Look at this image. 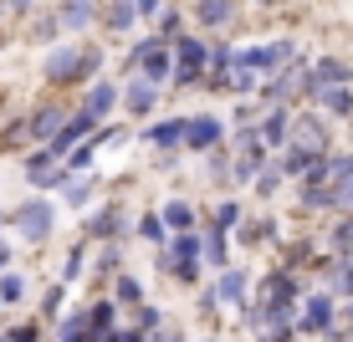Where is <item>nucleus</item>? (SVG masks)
<instances>
[{
  "label": "nucleus",
  "instance_id": "nucleus-47",
  "mask_svg": "<svg viewBox=\"0 0 353 342\" xmlns=\"http://www.w3.org/2000/svg\"><path fill=\"white\" fill-rule=\"evenodd\" d=\"M0 342H41V327L21 322V327H10V332H0Z\"/></svg>",
  "mask_w": 353,
  "mask_h": 342
},
{
  "label": "nucleus",
  "instance_id": "nucleus-60",
  "mask_svg": "<svg viewBox=\"0 0 353 342\" xmlns=\"http://www.w3.org/2000/svg\"><path fill=\"white\" fill-rule=\"evenodd\" d=\"M256 6H276V0H256Z\"/></svg>",
  "mask_w": 353,
  "mask_h": 342
},
{
  "label": "nucleus",
  "instance_id": "nucleus-17",
  "mask_svg": "<svg viewBox=\"0 0 353 342\" xmlns=\"http://www.w3.org/2000/svg\"><path fill=\"white\" fill-rule=\"evenodd\" d=\"M174 67L179 72H194V77H205V67H210V41H205L200 31H185L174 41Z\"/></svg>",
  "mask_w": 353,
  "mask_h": 342
},
{
  "label": "nucleus",
  "instance_id": "nucleus-40",
  "mask_svg": "<svg viewBox=\"0 0 353 342\" xmlns=\"http://www.w3.org/2000/svg\"><path fill=\"white\" fill-rule=\"evenodd\" d=\"M62 301H67V286L52 281V286L41 291V317H46V322H62Z\"/></svg>",
  "mask_w": 353,
  "mask_h": 342
},
{
  "label": "nucleus",
  "instance_id": "nucleus-22",
  "mask_svg": "<svg viewBox=\"0 0 353 342\" xmlns=\"http://www.w3.org/2000/svg\"><path fill=\"white\" fill-rule=\"evenodd\" d=\"M97 189H103V174H67V184L57 194H62L67 210H88V204L97 200Z\"/></svg>",
  "mask_w": 353,
  "mask_h": 342
},
{
  "label": "nucleus",
  "instance_id": "nucleus-57",
  "mask_svg": "<svg viewBox=\"0 0 353 342\" xmlns=\"http://www.w3.org/2000/svg\"><path fill=\"white\" fill-rule=\"evenodd\" d=\"M343 327H348V342H353V301L343 307Z\"/></svg>",
  "mask_w": 353,
  "mask_h": 342
},
{
  "label": "nucleus",
  "instance_id": "nucleus-19",
  "mask_svg": "<svg viewBox=\"0 0 353 342\" xmlns=\"http://www.w3.org/2000/svg\"><path fill=\"white\" fill-rule=\"evenodd\" d=\"M97 0H62L57 6V21H62V36H82V31H92L97 26Z\"/></svg>",
  "mask_w": 353,
  "mask_h": 342
},
{
  "label": "nucleus",
  "instance_id": "nucleus-38",
  "mask_svg": "<svg viewBox=\"0 0 353 342\" xmlns=\"http://www.w3.org/2000/svg\"><path fill=\"white\" fill-rule=\"evenodd\" d=\"M118 271H123V246H97L92 276H118Z\"/></svg>",
  "mask_w": 353,
  "mask_h": 342
},
{
  "label": "nucleus",
  "instance_id": "nucleus-5",
  "mask_svg": "<svg viewBox=\"0 0 353 342\" xmlns=\"http://www.w3.org/2000/svg\"><path fill=\"white\" fill-rule=\"evenodd\" d=\"M338 312H343V301L333 297V291H307V297L297 301V337H327L338 327Z\"/></svg>",
  "mask_w": 353,
  "mask_h": 342
},
{
  "label": "nucleus",
  "instance_id": "nucleus-10",
  "mask_svg": "<svg viewBox=\"0 0 353 342\" xmlns=\"http://www.w3.org/2000/svg\"><path fill=\"white\" fill-rule=\"evenodd\" d=\"M323 87H353V62L348 56H318L312 72H307V87H302V103L312 107V97Z\"/></svg>",
  "mask_w": 353,
  "mask_h": 342
},
{
  "label": "nucleus",
  "instance_id": "nucleus-12",
  "mask_svg": "<svg viewBox=\"0 0 353 342\" xmlns=\"http://www.w3.org/2000/svg\"><path fill=\"white\" fill-rule=\"evenodd\" d=\"M67 118H72L67 103H41V107H31V113H26V138H31V149H46V143L62 133Z\"/></svg>",
  "mask_w": 353,
  "mask_h": 342
},
{
  "label": "nucleus",
  "instance_id": "nucleus-8",
  "mask_svg": "<svg viewBox=\"0 0 353 342\" xmlns=\"http://www.w3.org/2000/svg\"><path fill=\"white\" fill-rule=\"evenodd\" d=\"M230 138V128H225V118H215V113H185V153H215L221 143Z\"/></svg>",
  "mask_w": 353,
  "mask_h": 342
},
{
  "label": "nucleus",
  "instance_id": "nucleus-30",
  "mask_svg": "<svg viewBox=\"0 0 353 342\" xmlns=\"http://www.w3.org/2000/svg\"><path fill=\"white\" fill-rule=\"evenodd\" d=\"M185 21H190V10H179V6H164L159 16H154V36H159V41H169V46H174L179 36L190 31Z\"/></svg>",
  "mask_w": 353,
  "mask_h": 342
},
{
  "label": "nucleus",
  "instance_id": "nucleus-7",
  "mask_svg": "<svg viewBox=\"0 0 353 342\" xmlns=\"http://www.w3.org/2000/svg\"><path fill=\"white\" fill-rule=\"evenodd\" d=\"M21 179H26L31 194H57L67 184V169L57 164L46 149H26V153H21Z\"/></svg>",
  "mask_w": 353,
  "mask_h": 342
},
{
  "label": "nucleus",
  "instance_id": "nucleus-55",
  "mask_svg": "<svg viewBox=\"0 0 353 342\" xmlns=\"http://www.w3.org/2000/svg\"><path fill=\"white\" fill-rule=\"evenodd\" d=\"M149 342H185V337H174L169 327H159V332H149Z\"/></svg>",
  "mask_w": 353,
  "mask_h": 342
},
{
  "label": "nucleus",
  "instance_id": "nucleus-61",
  "mask_svg": "<svg viewBox=\"0 0 353 342\" xmlns=\"http://www.w3.org/2000/svg\"><path fill=\"white\" fill-rule=\"evenodd\" d=\"M97 6H103V0H97Z\"/></svg>",
  "mask_w": 353,
  "mask_h": 342
},
{
  "label": "nucleus",
  "instance_id": "nucleus-27",
  "mask_svg": "<svg viewBox=\"0 0 353 342\" xmlns=\"http://www.w3.org/2000/svg\"><path fill=\"white\" fill-rule=\"evenodd\" d=\"M26 41L46 46V52H52L57 41H62V21H57V10H36V21L26 26Z\"/></svg>",
  "mask_w": 353,
  "mask_h": 342
},
{
  "label": "nucleus",
  "instance_id": "nucleus-9",
  "mask_svg": "<svg viewBox=\"0 0 353 342\" xmlns=\"http://www.w3.org/2000/svg\"><path fill=\"white\" fill-rule=\"evenodd\" d=\"M118 103H123V82L118 77H97L88 92H82V103H77V113H88L97 128L103 123H113V113H118Z\"/></svg>",
  "mask_w": 353,
  "mask_h": 342
},
{
  "label": "nucleus",
  "instance_id": "nucleus-32",
  "mask_svg": "<svg viewBox=\"0 0 353 342\" xmlns=\"http://www.w3.org/2000/svg\"><path fill=\"white\" fill-rule=\"evenodd\" d=\"M169 261H200L205 266V235L200 230H190V235H169Z\"/></svg>",
  "mask_w": 353,
  "mask_h": 342
},
{
  "label": "nucleus",
  "instance_id": "nucleus-49",
  "mask_svg": "<svg viewBox=\"0 0 353 342\" xmlns=\"http://www.w3.org/2000/svg\"><path fill=\"white\" fill-rule=\"evenodd\" d=\"M169 6V0H133V10H139V21H154L159 10Z\"/></svg>",
  "mask_w": 353,
  "mask_h": 342
},
{
  "label": "nucleus",
  "instance_id": "nucleus-54",
  "mask_svg": "<svg viewBox=\"0 0 353 342\" xmlns=\"http://www.w3.org/2000/svg\"><path fill=\"white\" fill-rule=\"evenodd\" d=\"M154 164L164 169V174H174V164H179V153H154Z\"/></svg>",
  "mask_w": 353,
  "mask_h": 342
},
{
  "label": "nucleus",
  "instance_id": "nucleus-35",
  "mask_svg": "<svg viewBox=\"0 0 353 342\" xmlns=\"http://www.w3.org/2000/svg\"><path fill=\"white\" fill-rule=\"evenodd\" d=\"M82 276H88V240H77V246L62 255V271H57V281H62V286H72V281H82Z\"/></svg>",
  "mask_w": 353,
  "mask_h": 342
},
{
  "label": "nucleus",
  "instance_id": "nucleus-20",
  "mask_svg": "<svg viewBox=\"0 0 353 342\" xmlns=\"http://www.w3.org/2000/svg\"><path fill=\"white\" fill-rule=\"evenodd\" d=\"M323 271V291H333L338 301H353V261H338V255H323L312 261Z\"/></svg>",
  "mask_w": 353,
  "mask_h": 342
},
{
  "label": "nucleus",
  "instance_id": "nucleus-53",
  "mask_svg": "<svg viewBox=\"0 0 353 342\" xmlns=\"http://www.w3.org/2000/svg\"><path fill=\"white\" fill-rule=\"evenodd\" d=\"M10 261H16V250H10V240H0V276L10 271Z\"/></svg>",
  "mask_w": 353,
  "mask_h": 342
},
{
  "label": "nucleus",
  "instance_id": "nucleus-3",
  "mask_svg": "<svg viewBox=\"0 0 353 342\" xmlns=\"http://www.w3.org/2000/svg\"><path fill=\"white\" fill-rule=\"evenodd\" d=\"M128 235H133V215L123 200H103L82 220V240H92V246H123Z\"/></svg>",
  "mask_w": 353,
  "mask_h": 342
},
{
  "label": "nucleus",
  "instance_id": "nucleus-37",
  "mask_svg": "<svg viewBox=\"0 0 353 342\" xmlns=\"http://www.w3.org/2000/svg\"><path fill=\"white\" fill-rule=\"evenodd\" d=\"M26 276H21V271H6V276H0V307H16V301H26Z\"/></svg>",
  "mask_w": 353,
  "mask_h": 342
},
{
  "label": "nucleus",
  "instance_id": "nucleus-26",
  "mask_svg": "<svg viewBox=\"0 0 353 342\" xmlns=\"http://www.w3.org/2000/svg\"><path fill=\"white\" fill-rule=\"evenodd\" d=\"M205 225H210V230H221V235H236V230L246 225V204H241V200H230V194H225V200L210 210V220H205Z\"/></svg>",
  "mask_w": 353,
  "mask_h": 342
},
{
  "label": "nucleus",
  "instance_id": "nucleus-42",
  "mask_svg": "<svg viewBox=\"0 0 353 342\" xmlns=\"http://www.w3.org/2000/svg\"><path fill=\"white\" fill-rule=\"evenodd\" d=\"M128 138H133V133H128V123H103V128L92 133V143H97V149H123Z\"/></svg>",
  "mask_w": 353,
  "mask_h": 342
},
{
  "label": "nucleus",
  "instance_id": "nucleus-23",
  "mask_svg": "<svg viewBox=\"0 0 353 342\" xmlns=\"http://www.w3.org/2000/svg\"><path fill=\"white\" fill-rule=\"evenodd\" d=\"M113 327H123V322H118L113 297H92L88 301V332H92V342H108V337H113Z\"/></svg>",
  "mask_w": 353,
  "mask_h": 342
},
{
  "label": "nucleus",
  "instance_id": "nucleus-16",
  "mask_svg": "<svg viewBox=\"0 0 353 342\" xmlns=\"http://www.w3.org/2000/svg\"><path fill=\"white\" fill-rule=\"evenodd\" d=\"M256 133H261V149L276 158V153L292 143V107H272V113H261Z\"/></svg>",
  "mask_w": 353,
  "mask_h": 342
},
{
  "label": "nucleus",
  "instance_id": "nucleus-34",
  "mask_svg": "<svg viewBox=\"0 0 353 342\" xmlns=\"http://www.w3.org/2000/svg\"><path fill=\"white\" fill-rule=\"evenodd\" d=\"M327 255L353 261V215H343V220H333V225H327Z\"/></svg>",
  "mask_w": 353,
  "mask_h": 342
},
{
  "label": "nucleus",
  "instance_id": "nucleus-31",
  "mask_svg": "<svg viewBox=\"0 0 353 342\" xmlns=\"http://www.w3.org/2000/svg\"><path fill=\"white\" fill-rule=\"evenodd\" d=\"M282 184H287V174H282V164H276V158H266V164L256 169V179H251L256 200H276V194H282Z\"/></svg>",
  "mask_w": 353,
  "mask_h": 342
},
{
  "label": "nucleus",
  "instance_id": "nucleus-41",
  "mask_svg": "<svg viewBox=\"0 0 353 342\" xmlns=\"http://www.w3.org/2000/svg\"><path fill=\"white\" fill-rule=\"evenodd\" d=\"M225 92H236V97H246V103H251V97H256L261 92V77H256V72H230V82H225Z\"/></svg>",
  "mask_w": 353,
  "mask_h": 342
},
{
  "label": "nucleus",
  "instance_id": "nucleus-1",
  "mask_svg": "<svg viewBox=\"0 0 353 342\" xmlns=\"http://www.w3.org/2000/svg\"><path fill=\"white\" fill-rule=\"evenodd\" d=\"M108 67V52L92 41H57L52 52L41 56V77L46 87H92Z\"/></svg>",
  "mask_w": 353,
  "mask_h": 342
},
{
  "label": "nucleus",
  "instance_id": "nucleus-15",
  "mask_svg": "<svg viewBox=\"0 0 353 342\" xmlns=\"http://www.w3.org/2000/svg\"><path fill=\"white\" fill-rule=\"evenodd\" d=\"M143 143H149L154 153H179L185 149V113H174V118H154V123H143L139 133Z\"/></svg>",
  "mask_w": 353,
  "mask_h": 342
},
{
  "label": "nucleus",
  "instance_id": "nucleus-33",
  "mask_svg": "<svg viewBox=\"0 0 353 342\" xmlns=\"http://www.w3.org/2000/svg\"><path fill=\"white\" fill-rule=\"evenodd\" d=\"M139 301H149V297H143V281L128 276V271H118V276H113V307H118V312H123V307L133 312Z\"/></svg>",
  "mask_w": 353,
  "mask_h": 342
},
{
  "label": "nucleus",
  "instance_id": "nucleus-43",
  "mask_svg": "<svg viewBox=\"0 0 353 342\" xmlns=\"http://www.w3.org/2000/svg\"><path fill=\"white\" fill-rule=\"evenodd\" d=\"M205 174H210L215 184H230V149H225V143L215 153H205Z\"/></svg>",
  "mask_w": 353,
  "mask_h": 342
},
{
  "label": "nucleus",
  "instance_id": "nucleus-45",
  "mask_svg": "<svg viewBox=\"0 0 353 342\" xmlns=\"http://www.w3.org/2000/svg\"><path fill=\"white\" fill-rule=\"evenodd\" d=\"M353 179V153H327V184Z\"/></svg>",
  "mask_w": 353,
  "mask_h": 342
},
{
  "label": "nucleus",
  "instance_id": "nucleus-56",
  "mask_svg": "<svg viewBox=\"0 0 353 342\" xmlns=\"http://www.w3.org/2000/svg\"><path fill=\"white\" fill-rule=\"evenodd\" d=\"M6 230H10V210L0 204V240H6Z\"/></svg>",
  "mask_w": 353,
  "mask_h": 342
},
{
  "label": "nucleus",
  "instance_id": "nucleus-44",
  "mask_svg": "<svg viewBox=\"0 0 353 342\" xmlns=\"http://www.w3.org/2000/svg\"><path fill=\"white\" fill-rule=\"evenodd\" d=\"M0 149H31V138H26V118H10L6 133H0Z\"/></svg>",
  "mask_w": 353,
  "mask_h": 342
},
{
  "label": "nucleus",
  "instance_id": "nucleus-13",
  "mask_svg": "<svg viewBox=\"0 0 353 342\" xmlns=\"http://www.w3.org/2000/svg\"><path fill=\"white\" fill-rule=\"evenodd\" d=\"M159 103H164V87H154V82H143V77H128L123 82V113L128 118H139V123H154V113H159Z\"/></svg>",
  "mask_w": 353,
  "mask_h": 342
},
{
  "label": "nucleus",
  "instance_id": "nucleus-39",
  "mask_svg": "<svg viewBox=\"0 0 353 342\" xmlns=\"http://www.w3.org/2000/svg\"><path fill=\"white\" fill-rule=\"evenodd\" d=\"M327 210H333V215H353V179L327 184Z\"/></svg>",
  "mask_w": 353,
  "mask_h": 342
},
{
  "label": "nucleus",
  "instance_id": "nucleus-24",
  "mask_svg": "<svg viewBox=\"0 0 353 342\" xmlns=\"http://www.w3.org/2000/svg\"><path fill=\"white\" fill-rule=\"evenodd\" d=\"M236 240L241 246H282V225H276L272 215H256V220L246 215V225L236 230Z\"/></svg>",
  "mask_w": 353,
  "mask_h": 342
},
{
  "label": "nucleus",
  "instance_id": "nucleus-18",
  "mask_svg": "<svg viewBox=\"0 0 353 342\" xmlns=\"http://www.w3.org/2000/svg\"><path fill=\"white\" fill-rule=\"evenodd\" d=\"M159 220L169 235H190V230H200V210L185 200V194H169V200L159 204Z\"/></svg>",
  "mask_w": 353,
  "mask_h": 342
},
{
  "label": "nucleus",
  "instance_id": "nucleus-46",
  "mask_svg": "<svg viewBox=\"0 0 353 342\" xmlns=\"http://www.w3.org/2000/svg\"><path fill=\"white\" fill-rule=\"evenodd\" d=\"M200 271H205L200 261H174V271H169V276H174L179 286H200Z\"/></svg>",
  "mask_w": 353,
  "mask_h": 342
},
{
  "label": "nucleus",
  "instance_id": "nucleus-11",
  "mask_svg": "<svg viewBox=\"0 0 353 342\" xmlns=\"http://www.w3.org/2000/svg\"><path fill=\"white\" fill-rule=\"evenodd\" d=\"M210 286H215V301H221V307H230V312H246L251 307V266H241V261L225 266Z\"/></svg>",
  "mask_w": 353,
  "mask_h": 342
},
{
  "label": "nucleus",
  "instance_id": "nucleus-14",
  "mask_svg": "<svg viewBox=\"0 0 353 342\" xmlns=\"http://www.w3.org/2000/svg\"><path fill=\"white\" fill-rule=\"evenodd\" d=\"M190 16H194V31H200L205 41H210V36H221V31L230 26V21L241 16V6H236V0H194V10H190Z\"/></svg>",
  "mask_w": 353,
  "mask_h": 342
},
{
  "label": "nucleus",
  "instance_id": "nucleus-59",
  "mask_svg": "<svg viewBox=\"0 0 353 342\" xmlns=\"http://www.w3.org/2000/svg\"><path fill=\"white\" fill-rule=\"evenodd\" d=\"M0 21H6V0H0Z\"/></svg>",
  "mask_w": 353,
  "mask_h": 342
},
{
  "label": "nucleus",
  "instance_id": "nucleus-36",
  "mask_svg": "<svg viewBox=\"0 0 353 342\" xmlns=\"http://www.w3.org/2000/svg\"><path fill=\"white\" fill-rule=\"evenodd\" d=\"M159 327H164V307L159 301H139V307H133V332L149 337V332H159Z\"/></svg>",
  "mask_w": 353,
  "mask_h": 342
},
{
  "label": "nucleus",
  "instance_id": "nucleus-50",
  "mask_svg": "<svg viewBox=\"0 0 353 342\" xmlns=\"http://www.w3.org/2000/svg\"><path fill=\"white\" fill-rule=\"evenodd\" d=\"M256 342H297V327H272V332H261Z\"/></svg>",
  "mask_w": 353,
  "mask_h": 342
},
{
  "label": "nucleus",
  "instance_id": "nucleus-25",
  "mask_svg": "<svg viewBox=\"0 0 353 342\" xmlns=\"http://www.w3.org/2000/svg\"><path fill=\"white\" fill-rule=\"evenodd\" d=\"M312 107H318L327 123H343V118H353V87H323L312 97Z\"/></svg>",
  "mask_w": 353,
  "mask_h": 342
},
{
  "label": "nucleus",
  "instance_id": "nucleus-28",
  "mask_svg": "<svg viewBox=\"0 0 353 342\" xmlns=\"http://www.w3.org/2000/svg\"><path fill=\"white\" fill-rule=\"evenodd\" d=\"M133 235H139L143 246H154V250H164V246H169V230H164L159 210H143V215H133Z\"/></svg>",
  "mask_w": 353,
  "mask_h": 342
},
{
  "label": "nucleus",
  "instance_id": "nucleus-2",
  "mask_svg": "<svg viewBox=\"0 0 353 342\" xmlns=\"http://www.w3.org/2000/svg\"><path fill=\"white\" fill-rule=\"evenodd\" d=\"M123 77H143L154 82V87H169V77H174V46L159 41V36H139L133 41V52L123 56Z\"/></svg>",
  "mask_w": 353,
  "mask_h": 342
},
{
  "label": "nucleus",
  "instance_id": "nucleus-52",
  "mask_svg": "<svg viewBox=\"0 0 353 342\" xmlns=\"http://www.w3.org/2000/svg\"><path fill=\"white\" fill-rule=\"evenodd\" d=\"M36 0H6V16H31Z\"/></svg>",
  "mask_w": 353,
  "mask_h": 342
},
{
  "label": "nucleus",
  "instance_id": "nucleus-58",
  "mask_svg": "<svg viewBox=\"0 0 353 342\" xmlns=\"http://www.w3.org/2000/svg\"><path fill=\"white\" fill-rule=\"evenodd\" d=\"M194 342H221V337H194Z\"/></svg>",
  "mask_w": 353,
  "mask_h": 342
},
{
  "label": "nucleus",
  "instance_id": "nucleus-51",
  "mask_svg": "<svg viewBox=\"0 0 353 342\" xmlns=\"http://www.w3.org/2000/svg\"><path fill=\"white\" fill-rule=\"evenodd\" d=\"M108 342H149V337L133 332V327H113V337H108Z\"/></svg>",
  "mask_w": 353,
  "mask_h": 342
},
{
  "label": "nucleus",
  "instance_id": "nucleus-4",
  "mask_svg": "<svg viewBox=\"0 0 353 342\" xmlns=\"http://www.w3.org/2000/svg\"><path fill=\"white\" fill-rule=\"evenodd\" d=\"M10 230H16L26 246H46V240L57 235V204L46 200V194H31V200H21L16 210H10Z\"/></svg>",
  "mask_w": 353,
  "mask_h": 342
},
{
  "label": "nucleus",
  "instance_id": "nucleus-29",
  "mask_svg": "<svg viewBox=\"0 0 353 342\" xmlns=\"http://www.w3.org/2000/svg\"><path fill=\"white\" fill-rule=\"evenodd\" d=\"M205 235V266H215V271H225V266H236V255H230V235H221V230L200 225Z\"/></svg>",
  "mask_w": 353,
  "mask_h": 342
},
{
  "label": "nucleus",
  "instance_id": "nucleus-48",
  "mask_svg": "<svg viewBox=\"0 0 353 342\" xmlns=\"http://www.w3.org/2000/svg\"><path fill=\"white\" fill-rule=\"evenodd\" d=\"M194 307H200L205 317H215V312H221V301H215V286H200V297H194Z\"/></svg>",
  "mask_w": 353,
  "mask_h": 342
},
{
  "label": "nucleus",
  "instance_id": "nucleus-21",
  "mask_svg": "<svg viewBox=\"0 0 353 342\" xmlns=\"http://www.w3.org/2000/svg\"><path fill=\"white\" fill-rule=\"evenodd\" d=\"M97 26L113 31V36H133V31H139V10H133V0H103Z\"/></svg>",
  "mask_w": 353,
  "mask_h": 342
},
{
  "label": "nucleus",
  "instance_id": "nucleus-6",
  "mask_svg": "<svg viewBox=\"0 0 353 342\" xmlns=\"http://www.w3.org/2000/svg\"><path fill=\"white\" fill-rule=\"evenodd\" d=\"M292 56H297V41H292V36H276V41H261V46H241L236 67L241 72H256V77H276Z\"/></svg>",
  "mask_w": 353,
  "mask_h": 342
}]
</instances>
